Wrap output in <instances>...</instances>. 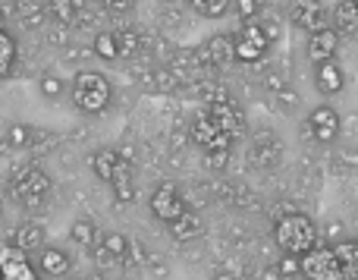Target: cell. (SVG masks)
<instances>
[{"mask_svg": "<svg viewBox=\"0 0 358 280\" xmlns=\"http://www.w3.org/2000/svg\"><path fill=\"white\" fill-rule=\"evenodd\" d=\"M302 274L308 280H358V243L311 249L302 255Z\"/></svg>", "mask_w": 358, "mask_h": 280, "instance_id": "6da1fadb", "label": "cell"}, {"mask_svg": "<svg viewBox=\"0 0 358 280\" xmlns=\"http://www.w3.org/2000/svg\"><path fill=\"white\" fill-rule=\"evenodd\" d=\"M273 239H277L280 252L283 255H308L311 249H317V227L315 220L308 218V214H286V218L277 220V227H273Z\"/></svg>", "mask_w": 358, "mask_h": 280, "instance_id": "7a4b0ae2", "label": "cell"}, {"mask_svg": "<svg viewBox=\"0 0 358 280\" xmlns=\"http://www.w3.org/2000/svg\"><path fill=\"white\" fill-rule=\"evenodd\" d=\"M110 82L98 69H79L73 79V104L82 113H101L110 104Z\"/></svg>", "mask_w": 358, "mask_h": 280, "instance_id": "3957f363", "label": "cell"}, {"mask_svg": "<svg viewBox=\"0 0 358 280\" xmlns=\"http://www.w3.org/2000/svg\"><path fill=\"white\" fill-rule=\"evenodd\" d=\"M10 189H13V195H16L22 205L35 208V205H41L44 195L50 192V176L41 174L38 167H22L16 176H13Z\"/></svg>", "mask_w": 358, "mask_h": 280, "instance_id": "277c9868", "label": "cell"}, {"mask_svg": "<svg viewBox=\"0 0 358 280\" xmlns=\"http://www.w3.org/2000/svg\"><path fill=\"white\" fill-rule=\"evenodd\" d=\"M192 139H195L198 148H204V155H208V151H229V145H233V136H227V132L214 123L210 113L195 117V123H192Z\"/></svg>", "mask_w": 358, "mask_h": 280, "instance_id": "5b68a950", "label": "cell"}, {"mask_svg": "<svg viewBox=\"0 0 358 280\" xmlns=\"http://www.w3.org/2000/svg\"><path fill=\"white\" fill-rule=\"evenodd\" d=\"M151 214H155L157 220H164V224H173L176 218L185 214V202L173 183H161V186L155 189V195H151Z\"/></svg>", "mask_w": 358, "mask_h": 280, "instance_id": "8992f818", "label": "cell"}, {"mask_svg": "<svg viewBox=\"0 0 358 280\" xmlns=\"http://www.w3.org/2000/svg\"><path fill=\"white\" fill-rule=\"evenodd\" d=\"M308 136L315 139V142H321V145H330L336 136H340V126H343V120H340V113L334 111L330 104H321V107H315V111L308 113Z\"/></svg>", "mask_w": 358, "mask_h": 280, "instance_id": "52a82bcc", "label": "cell"}, {"mask_svg": "<svg viewBox=\"0 0 358 280\" xmlns=\"http://www.w3.org/2000/svg\"><path fill=\"white\" fill-rule=\"evenodd\" d=\"M267 44H271V35L264 31V25H255L248 22L245 29L239 31V38H236V60L242 63H255L264 57Z\"/></svg>", "mask_w": 358, "mask_h": 280, "instance_id": "ba28073f", "label": "cell"}, {"mask_svg": "<svg viewBox=\"0 0 358 280\" xmlns=\"http://www.w3.org/2000/svg\"><path fill=\"white\" fill-rule=\"evenodd\" d=\"M0 280H41V277L29 265L25 249L10 243V246H0Z\"/></svg>", "mask_w": 358, "mask_h": 280, "instance_id": "9c48e42d", "label": "cell"}, {"mask_svg": "<svg viewBox=\"0 0 358 280\" xmlns=\"http://www.w3.org/2000/svg\"><path fill=\"white\" fill-rule=\"evenodd\" d=\"M336 48H340V31L330 29V25H327V29H317V31H311V35H308V57L315 60V66H317V63L334 60Z\"/></svg>", "mask_w": 358, "mask_h": 280, "instance_id": "30bf717a", "label": "cell"}, {"mask_svg": "<svg viewBox=\"0 0 358 280\" xmlns=\"http://www.w3.org/2000/svg\"><path fill=\"white\" fill-rule=\"evenodd\" d=\"M315 85L321 94H340L343 85H346V73L340 69L336 60H327V63H317L315 66Z\"/></svg>", "mask_w": 358, "mask_h": 280, "instance_id": "8fae6325", "label": "cell"}, {"mask_svg": "<svg viewBox=\"0 0 358 280\" xmlns=\"http://www.w3.org/2000/svg\"><path fill=\"white\" fill-rule=\"evenodd\" d=\"M210 117H214V123L220 126L227 136H233L236 139V132H239V123H242V113L236 111V104H229V101H210Z\"/></svg>", "mask_w": 358, "mask_h": 280, "instance_id": "7c38bea8", "label": "cell"}, {"mask_svg": "<svg viewBox=\"0 0 358 280\" xmlns=\"http://www.w3.org/2000/svg\"><path fill=\"white\" fill-rule=\"evenodd\" d=\"M292 19L311 31L327 29V25H324V16H321V6H317L315 0H296V4H292Z\"/></svg>", "mask_w": 358, "mask_h": 280, "instance_id": "4fadbf2b", "label": "cell"}, {"mask_svg": "<svg viewBox=\"0 0 358 280\" xmlns=\"http://www.w3.org/2000/svg\"><path fill=\"white\" fill-rule=\"evenodd\" d=\"M13 243L19 246V249H44V227L38 224V220H25V224L16 227V233H13Z\"/></svg>", "mask_w": 358, "mask_h": 280, "instance_id": "5bb4252c", "label": "cell"}, {"mask_svg": "<svg viewBox=\"0 0 358 280\" xmlns=\"http://www.w3.org/2000/svg\"><path fill=\"white\" fill-rule=\"evenodd\" d=\"M204 60H210V63H229V60H236V38H227V35H220V38H210L208 44H204Z\"/></svg>", "mask_w": 358, "mask_h": 280, "instance_id": "9a60e30c", "label": "cell"}, {"mask_svg": "<svg viewBox=\"0 0 358 280\" xmlns=\"http://www.w3.org/2000/svg\"><path fill=\"white\" fill-rule=\"evenodd\" d=\"M170 237H173L176 243H189V239L201 237V218L185 211L182 218H176L173 224H170Z\"/></svg>", "mask_w": 358, "mask_h": 280, "instance_id": "2e32d148", "label": "cell"}, {"mask_svg": "<svg viewBox=\"0 0 358 280\" xmlns=\"http://www.w3.org/2000/svg\"><path fill=\"white\" fill-rule=\"evenodd\" d=\"M41 271L50 277H60L69 271V255L63 249H57V246H44L41 249Z\"/></svg>", "mask_w": 358, "mask_h": 280, "instance_id": "e0dca14e", "label": "cell"}, {"mask_svg": "<svg viewBox=\"0 0 358 280\" xmlns=\"http://www.w3.org/2000/svg\"><path fill=\"white\" fill-rule=\"evenodd\" d=\"M117 164H120V151H113V148H101V151H94V158H92L94 174H98L104 183L113 180V174H117Z\"/></svg>", "mask_w": 358, "mask_h": 280, "instance_id": "ac0fdd59", "label": "cell"}, {"mask_svg": "<svg viewBox=\"0 0 358 280\" xmlns=\"http://www.w3.org/2000/svg\"><path fill=\"white\" fill-rule=\"evenodd\" d=\"M92 50L101 57V60H117V57H120L117 31H101V35H94V48Z\"/></svg>", "mask_w": 358, "mask_h": 280, "instance_id": "d6986e66", "label": "cell"}, {"mask_svg": "<svg viewBox=\"0 0 358 280\" xmlns=\"http://www.w3.org/2000/svg\"><path fill=\"white\" fill-rule=\"evenodd\" d=\"M13 63H16V41L6 35V29H0V79L10 76Z\"/></svg>", "mask_w": 358, "mask_h": 280, "instance_id": "ffe728a7", "label": "cell"}, {"mask_svg": "<svg viewBox=\"0 0 358 280\" xmlns=\"http://www.w3.org/2000/svg\"><path fill=\"white\" fill-rule=\"evenodd\" d=\"M336 25L343 31H358V4L355 0H343L336 6Z\"/></svg>", "mask_w": 358, "mask_h": 280, "instance_id": "44dd1931", "label": "cell"}, {"mask_svg": "<svg viewBox=\"0 0 358 280\" xmlns=\"http://www.w3.org/2000/svg\"><path fill=\"white\" fill-rule=\"evenodd\" d=\"M69 237H73L79 246H92L94 237H98V227H94L88 218H79L73 227H69Z\"/></svg>", "mask_w": 358, "mask_h": 280, "instance_id": "7402d4cb", "label": "cell"}, {"mask_svg": "<svg viewBox=\"0 0 358 280\" xmlns=\"http://www.w3.org/2000/svg\"><path fill=\"white\" fill-rule=\"evenodd\" d=\"M6 145L10 148H25V145L31 142V130L25 123H13V126H6Z\"/></svg>", "mask_w": 358, "mask_h": 280, "instance_id": "603a6c76", "label": "cell"}, {"mask_svg": "<svg viewBox=\"0 0 358 280\" xmlns=\"http://www.w3.org/2000/svg\"><path fill=\"white\" fill-rule=\"evenodd\" d=\"M229 4H233V0H192V6H195L201 16H208V19L223 16V13L229 10Z\"/></svg>", "mask_w": 358, "mask_h": 280, "instance_id": "cb8c5ba5", "label": "cell"}, {"mask_svg": "<svg viewBox=\"0 0 358 280\" xmlns=\"http://www.w3.org/2000/svg\"><path fill=\"white\" fill-rule=\"evenodd\" d=\"M101 249H104L110 258H123L126 249H129V239H126L123 233H107V237H104V246H101Z\"/></svg>", "mask_w": 358, "mask_h": 280, "instance_id": "d4e9b609", "label": "cell"}, {"mask_svg": "<svg viewBox=\"0 0 358 280\" xmlns=\"http://www.w3.org/2000/svg\"><path fill=\"white\" fill-rule=\"evenodd\" d=\"M117 38H120V57H132V54L138 50V44H142V41H138V35H136L132 29H123Z\"/></svg>", "mask_w": 358, "mask_h": 280, "instance_id": "484cf974", "label": "cell"}, {"mask_svg": "<svg viewBox=\"0 0 358 280\" xmlns=\"http://www.w3.org/2000/svg\"><path fill=\"white\" fill-rule=\"evenodd\" d=\"M41 94H44V98H60V94H63V82L57 79V76H44V79H41Z\"/></svg>", "mask_w": 358, "mask_h": 280, "instance_id": "4316f807", "label": "cell"}, {"mask_svg": "<svg viewBox=\"0 0 358 280\" xmlns=\"http://www.w3.org/2000/svg\"><path fill=\"white\" fill-rule=\"evenodd\" d=\"M233 4H236V13H239L242 19H255V13L261 10L258 0H233Z\"/></svg>", "mask_w": 358, "mask_h": 280, "instance_id": "83f0119b", "label": "cell"}, {"mask_svg": "<svg viewBox=\"0 0 358 280\" xmlns=\"http://www.w3.org/2000/svg\"><path fill=\"white\" fill-rule=\"evenodd\" d=\"M280 271H283V277L299 274V271H302V258H299V255H283V262H280Z\"/></svg>", "mask_w": 358, "mask_h": 280, "instance_id": "f1b7e54d", "label": "cell"}, {"mask_svg": "<svg viewBox=\"0 0 358 280\" xmlns=\"http://www.w3.org/2000/svg\"><path fill=\"white\" fill-rule=\"evenodd\" d=\"M50 10H54V16L60 19V22H73V6H69L66 0H54V4H50Z\"/></svg>", "mask_w": 358, "mask_h": 280, "instance_id": "f546056e", "label": "cell"}, {"mask_svg": "<svg viewBox=\"0 0 358 280\" xmlns=\"http://www.w3.org/2000/svg\"><path fill=\"white\" fill-rule=\"evenodd\" d=\"M227 158H229V151H208V164L214 170H223L227 167Z\"/></svg>", "mask_w": 358, "mask_h": 280, "instance_id": "4dcf8cb0", "label": "cell"}, {"mask_svg": "<svg viewBox=\"0 0 358 280\" xmlns=\"http://www.w3.org/2000/svg\"><path fill=\"white\" fill-rule=\"evenodd\" d=\"M340 161L346 164V167H358V151L355 148H343L340 151Z\"/></svg>", "mask_w": 358, "mask_h": 280, "instance_id": "1f68e13d", "label": "cell"}, {"mask_svg": "<svg viewBox=\"0 0 358 280\" xmlns=\"http://www.w3.org/2000/svg\"><path fill=\"white\" fill-rule=\"evenodd\" d=\"M280 101H283V107L289 111L292 104H299V94H292V92H286V88H283V92H280Z\"/></svg>", "mask_w": 358, "mask_h": 280, "instance_id": "d6a6232c", "label": "cell"}, {"mask_svg": "<svg viewBox=\"0 0 358 280\" xmlns=\"http://www.w3.org/2000/svg\"><path fill=\"white\" fill-rule=\"evenodd\" d=\"M258 4H264V0H258Z\"/></svg>", "mask_w": 358, "mask_h": 280, "instance_id": "836d02e7", "label": "cell"}, {"mask_svg": "<svg viewBox=\"0 0 358 280\" xmlns=\"http://www.w3.org/2000/svg\"><path fill=\"white\" fill-rule=\"evenodd\" d=\"M355 4H358V0H355Z\"/></svg>", "mask_w": 358, "mask_h": 280, "instance_id": "e575fe53", "label": "cell"}]
</instances>
